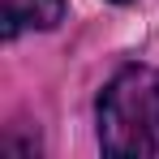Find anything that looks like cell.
<instances>
[{
    "label": "cell",
    "mask_w": 159,
    "mask_h": 159,
    "mask_svg": "<svg viewBox=\"0 0 159 159\" xmlns=\"http://www.w3.org/2000/svg\"><path fill=\"white\" fill-rule=\"evenodd\" d=\"M99 146L112 159L159 155V69L129 65L99 95Z\"/></svg>",
    "instance_id": "obj_1"
},
{
    "label": "cell",
    "mask_w": 159,
    "mask_h": 159,
    "mask_svg": "<svg viewBox=\"0 0 159 159\" xmlns=\"http://www.w3.org/2000/svg\"><path fill=\"white\" fill-rule=\"evenodd\" d=\"M65 17V0H4V39L22 30H52Z\"/></svg>",
    "instance_id": "obj_2"
},
{
    "label": "cell",
    "mask_w": 159,
    "mask_h": 159,
    "mask_svg": "<svg viewBox=\"0 0 159 159\" xmlns=\"http://www.w3.org/2000/svg\"><path fill=\"white\" fill-rule=\"evenodd\" d=\"M116 4H125V0H116Z\"/></svg>",
    "instance_id": "obj_3"
}]
</instances>
